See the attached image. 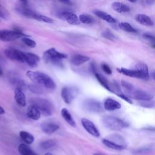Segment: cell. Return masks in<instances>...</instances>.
<instances>
[{"instance_id": "cell-44", "label": "cell", "mask_w": 155, "mask_h": 155, "mask_svg": "<svg viewBox=\"0 0 155 155\" xmlns=\"http://www.w3.org/2000/svg\"><path fill=\"white\" fill-rule=\"evenodd\" d=\"M5 113V110L3 108V107H2L1 105H0V114H3Z\"/></svg>"}, {"instance_id": "cell-27", "label": "cell", "mask_w": 155, "mask_h": 155, "mask_svg": "<svg viewBox=\"0 0 155 155\" xmlns=\"http://www.w3.org/2000/svg\"><path fill=\"white\" fill-rule=\"evenodd\" d=\"M94 76H95L96 78L97 79V81L101 84V85L103 87H104L105 89H107V90L111 92V87L110 86V84H109L107 79L105 78V77H104V76H102V74H101L97 72H96L94 73Z\"/></svg>"}, {"instance_id": "cell-15", "label": "cell", "mask_w": 155, "mask_h": 155, "mask_svg": "<svg viewBox=\"0 0 155 155\" xmlns=\"http://www.w3.org/2000/svg\"><path fill=\"white\" fill-rule=\"evenodd\" d=\"M104 108L107 111H114L121 108V104L112 98H107L104 102Z\"/></svg>"}, {"instance_id": "cell-8", "label": "cell", "mask_w": 155, "mask_h": 155, "mask_svg": "<svg viewBox=\"0 0 155 155\" xmlns=\"http://www.w3.org/2000/svg\"><path fill=\"white\" fill-rule=\"evenodd\" d=\"M83 107L85 110L91 113H101L104 110L102 104L94 99H85L83 102Z\"/></svg>"}, {"instance_id": "cell-12", "label": "cell", "mask_w": 155, "mask_h": 155, "mask_svg": "<svg viewBox=\"0 0 155 155\" xmlns=\"http://www.w3.org/2000/svg\"><path fill=\"white\" fill-rule=\"evenodd\" d=\"M42 131L46 134H52L59 128V125L54 121H45L41 125Z\"/></svg>"}, {"instance_id": "cell-18", "label": "cell", "mask_w": 155, "mask_h": 155, "mask_svg": "<svg viewBox=\"0 0 155 155\" xmlns=\"http://www.w3.org/2000/svg\"><path fill=\"white\" fill-rule=\"evenodd\" d=\"M27 116L31 119L37 120L41 115V113L39 109L33 104H30L27 109Z\"/></svg>"}, {"instance_id": "cell-23", "label": "cell", "mask_w": 155, "mask_h": 155, "mask_svg": "<svg viewBox=\"0 0 155 155\" xmlns=\"http://www.w3.org/2000/svg\"><path fill=\"white\" fill-rule=\"evenodd\" d=\"M111 7L116 12L120 13H127L130 10V8L128 5L120 2H113L111 4Z\"/></svg>"}, {"instance_id": "cell-24", "label": "cell", "mask_w": 155, "mask_h": 155, "mask_svg": "<svg viewBox=\"0 0 155 155\" xmlns=\"http://www.w3.org/2000/svg\"><path fill=\"white\" fill-rule=\"evenodd\" d=\"M61 113L62 117L69 125H70L73 127H76V122L74 121L71 113L69 112V111L67 108H63L61 110Z\"/></svg>"}, {"instance_id": "cell-9", "label": "cell", "mask_w": 155, "mask_h": 155, "mask_svg": "<svg viewBox=\"0 0 155 155\" xmlns=\"http://www.w3.org/2000/svg\"><path fill=\"white\" fill-rule=\"evenodd\" d=\"M57 16L64 21H66L68 23L71 25H79L81 22L79 18L74 13L68 11H61L57 14Z\"/></svg>"}, {"instance_id": "cell-33", "label": "cell", "mask_w": 155, "mask_h": 155, "mask_svg": "<svg viewBox=\"0 0 155 155\" xmlns=\"http://www.w3.org/2000/svg\"><path fill=\"white\" fill-rule=\"evenodd\" d=\"M28 89L33 92V93H37V94H42V93H44V87L41 86V85H38L37 84H30L29 85H28ZM46 89V88H45Z\"/></svg>"}, {"instance_id": "cell-26", "label": "cell", "mask_w": 155, "mask_h": 155, "mask_svg": "<svg viewBox=\"0 0 155 155\" xmlns=\"http://www.w3.org/2000/svg\"><path fill=\"white\" fill-rule=\"evenodd\" d=\"M18 151L21 155H38L33 150L25 143H21L19 145Z\"/></svg>"}, {"instance_id": "cell-47", "label": "cell", "mask_w": 155, "mask_h": 155, "mask_svg": "<svg viewBox=\"0 0 155 155\" xmlns=\"http://www.w3.org/2000/svg\"><path fill=\"white\" fill-rule=\"evenodd\" d=\"M127 1H130L131 2H135L136 1V0H127Z\"/></svg>"}, {"instance_id": "cell-21", "label": "cell", "mask_w": 155, "mask_h": 155, "mask_svg": "<svg viewBox=\"0 0 155 155\" xmlns=\"http://www.w3.org/2000/svg\"><path fill=\"white\" fill-rule=\"evenodd\" d=\"M134 68L138 70L143 76V80H148L150 74L148 68L146 64L143 62H137L134 67Z\"/></svg>"}, {"instance_id": "cell-4", "label": "cell", "mask_w": 155, "mask_h": 155, "mask_svg": "<svg viewBox=\"0 0 155 155\" xmlns=\"http://www.w3.org/2000/svg\"><path fill=\"white\" fill-rule=\"evenodd\" d=\"M102 120L106 128L114 131H119L128 126V124L124 120L112 116H105Z\"/></svg>"}, {"instance_id": "cell-39", "label": "cell", "mask_w": 155, "mask_h": 155, "mask_svg": "<svg viewBox=\"0 0 155 155\" xmlns=\"http://www.w3.org/2000/svg\"><path fill=\"white\" fill-rule=\"evenodd\" d=\"M117 95L119 97H120V98H122V99H124V101H127V102H128V103H130V104H132V101H131V99H130L128 96H127L125 94H124V93L121 92V93L117 94Z\"/></svg>"}, {"instance_id": "cell-37", "label": "cell", "mask_w": 155, "mask_h": 155, "mask_svg": "<svg viewBox=\"0 0 155 155\" xmlns=\"http://www.w3.org/2000/svg\"><path fill=\"white\" fill-rule=\"evenodd\" d=\"M143 38L150 42H151L152 44H155V36L150 33H144L143 34Z\"/></svg>"}, {"instance_id": "cell-48", "label": "cell", "mask_w": 155, "mask_h": 155, "mask_svg": "<svg viewBox=\"0 0 155 155\" xmlns=\"http://www.w3.org/2000/svg\"><path fill=\"white\" fill-rule=\"evenodd\" d=\"M93 155H104V154H101V153H94Z\"/></svg>"}, {"instance_id": "cell-6", "label": "cell", "mask_w": 155, "mask_h": 155, "mask_svg": "<svg viewBox=\"0 0 155 155\" xmlns=\"http://www.w3.org/2000/svg\"><path fill=\"white\" fill-rule=\"evenodd\" d=\"M79 93V90L74 86H65L61 92V96L63 101L67 104H70L76 97Z\"/></svg>"}, {"instance_id": "cell-16", "label": "cell", "mask_w": 155, "mask_h": 155, "mask_svg": "<svg viewBox=\"0 0 155 155\" xmlns=\"http://www.w3.org/2000/svg\"><path fill=\"white\" fill-rule=\"evenodd\" d=\"M14 94L15 99L18 105L21 107H25L26 105V101L23 90L19 87H16Z\"/></svg>"}, {"instance_id": "cell-31", "label": "cell", "mask_w": 155, "mask_h": 155, "mask_svg": "<svg viewBox=\"0 0 155 155\" xmlns=\"http://www.w3.org/2000/svg\"><path fill=\"white\" fill-rule=\"evenodd\" d=\"M56 145V142L53 139H48L40 143V147L44 150H48L54 147Z\"/></svg>"}, {"instance_id": "cell-29", "label": "cell", "mask_w": 155, "mask_h": 155, "mask_svg": "<svg viewBox=\"0 0 155 155\" xmlns=\"http://www.w3.org/2000/svg\"><path fill=\"white\" fill-rule=\"evenodd\" d=\"M118 27L120 29H121L123 31H125L126 32L128 33H136L137 32V30L135 29L130 24H129L128 22H121L120 24H119Z\"/></svg>"}, {"instance_id": "cell-11", "label": "cell", "mask_w": 155, "mask_h": 155, "mask_svg": "<svg viewBox=\"0 0 155 155\" xmlns=\"http://www.w3.org/2000/svg\"><path fill=\"white\" fill-rule=\"evenodd\" d=\"M4 53L5 56L12 60L18 61L21 62H24V53L21 51L15 48H7L5 50Z\"/></svg>"}, {"instance_id": "cell-34", "label": "cell", "mask_w": 155, "mask_h": 155, "mask_svg": "<svg viewBox=\"0 0 155 155\" xmlns=\"http://www.w3.org/2000/svg\"><path fill=\"white\" fill-rule=\"evenodd\" d=\"M33 19H35L38 21H41V22H44L48 23V24H51L53 22V21L51 18H50L48 16L39 15L37 13L35 15V16L33 17Z\"/></svg>"}, {"instance_id": "cell-40", "label": "cell", "mask_w": 155, "mask_h": 155, "mask_svg": "<svg viewBox=\"0 0 155 155\" xmlns=\"http://www.w3.org/2000/svg\"><path fill=\"white\" fill-rule=\"evenodd\" d=\"M0 18L4 19H7L8 18V15L1 9H0Z\"/></svg>"}, {"instance_id": "cell-35", "label": "cell", "mask_w": 155, "mask_h": 155, "mask_svg": "<svg viewBox=\"0 0 155 155\" xmlns=\"http://www.w3.org/2000/svg\"><path fill=\"white\" fill-rule=\"evenodd\" d=\"M102 36L104 37L105 39H107L110 41H114L115 39V36L114 34L109 30L107 29L105 30L102 33Z\"/></svg>"}, {"instance_id": "cell-41", "label": "cell", "mask_w": 155, "mask_h": 155, "mask_svg": "<svg viewBox=\"0 0 155 155\" xmlns=\"http://www.w3.org/2000/svg\"><path fill=\"white\" fill-rule=\"evenodd\" d=\"M61 2L65 4V5H71L72 3L70 0H59Z\"/></svg>"}, {"instance_id": "cell-7", "label": "cell", "mask_w": 155, "mask_h": 155, "mask_svg": "<svg viewBox=\"0 0 155 155\" xmlns=\"http://www.w3.org/2000/svg\"><path fill=\"white\" fill-rule=\"evenodd\" d=\"M27 35L22 33L19 30H1L0 31V40L5 42L12 41L21 37H26Z\"/></svg>"}, {"instance_id": "cell-19", "label": "cell", "mask_w": 155, "mask_h": 155, "mask_svg": "<svg viewBox=\"0 0 155 155\" xmlns=\"http://www.w3.org/2000/svg\"><path fill=\"white\" fill-rule=\"evenodd\" d=\"M136 21L145 26H153L154 22L152 19L146 15L144 14H137L134 17Z\"/></svg>"}, {"instance_id": "cell-36", "label": "cell", "mask_w": 155, "mask_h": 155, "mask_svg": "<svg viewBox=\"0 0 155 155\" xmlns=\"http://www.w3.org/2000/svg\"><path fill=\"white\" fill-rule=\"evenodd\" d=\"M22 41L26 45L30 48H34L36 47V42L30 38H28L27 37H23L22 38Z\"/></svg>"}, {"instance_id": "cell-10", "label": "cell", "mask_w": 155, "mask_h": 155, "mask_svg": "<svg viewBox=\"0 0 155 155\" xmlns=\"http://www.w3.org/2000/svg\"><path fill=\"white\" fill-rule=\"evenodd\" d=\"M81 124L84 129L91 135L97 137L100 136L99 131L94 123L89 119L87 118H82L81 119Z\"/></svg>"}, {"instance_id": "cell-25", "label": "cell", "mask_w": 155, "mask_h": 155, "mask_svg": "<svg viewBox=\"0 0 155 155\" xmlns=\"http://www.w3.org/2000/svg\"><path fill=\"white\" fill-rule=\"evenodd\" d=\"M107 139L111 140L112 142H114L115 143L120 145L124 148L127 147V142L125 141V140L124 139V138L121 136L120 135L118 134H111L110 136H108V137H107Z\"/></svg>"}, {"instance_id": "cell-38", "label": "cell", "mask_w": 155, "mask_h": 155, "mask_svg": "<svg viewBox=\"0 0 155 155\" xmlns=\"http://www.w3.org/2000/svg\"><path fill=\"white\" fill-rule=\"evenodd\" d=\"M101 68L102 69V70L107 74H111L112 73V71L111 70V68H110V67L105 63H102L101 64Z\"/></svg>"}, {"instance_id": "cell-42", "label": "cell", "mask_w": 155, "mask_h": 155, "mask_svg": "<svg viewBox=\"0 0 155 155\" xmlns=\"http://www.w3.org/2000/svg\"><path fill=\"white\" fill-rule=\"evenodd\" d=\"M145 2L148 5H152L155 2V0H145Z\"/></svg>"}, {"instance_id": "cell-50", "label": "cell", "mask_w": 155, "mask_h": 155, "mask_svg": "<svg viewBox=\"0 0 155 155\" xmlns=\"http://www.w3.org/2000/svg\"><path fill=\"white\" fill-rule=\"evenodd\" d=\"M151 47H152L153 48H155V44H152V45H151Z\"/></svg>"}, {"instance_id": "cell-13", "label": "cell", "mask_w": 155, "mask_h": 155, "mask_svg": "<svg viewBox=\"0 0 155 155\" xmlns=\"http://www.w3.org/2000/svg\"><path fill=\"white\" fill-rule=\"evenodd\" d=\"M40 61L39 56L32 53H24V61L30 67L34 68L37 67L38 62Z\"/></svg>"}, {"instance_id": "cell-1", "label": "cell", "mask_w": 155, "mask_h": 155, "mask_svg": "<svg viewBox=\"0 0 155 155\" xmlns=\"http://www.w3.org/2000/svg\"><path fill=\"white\" fill-rule=\"evenodd\" d=\"M121 86L124 93L130 99L140 101H148L153 98V96L151 94L136 87L128 82L122 81L121 82Z\"/></svg>"}, {"instance_id": "cell-22", "label": "cell", "mask_w": 155, "mask_h": 155, "mask_svg": "<svg viewBox=\"0 0 155 155\" xmlns=\"http://www.w3.org/2000/svg\"><path fill=\"white\" fill-rule=\"evenodd\" d=\"M90 58L87 56L81 54H76L73 56L71 59V62L75 66H79L84 63L88 62L90 60Z\"/></svg>"}, {"instance_id": "cell-49", "label": "cell", "mask_w": 155, "mask_h": 155, "mask_svg": "<svg viewBox=\"0 0 155 155\" xmlns=\"http://www.w3.org/2000/svg\"><path fill=\"white\" fill-rule=\"evenodd\" d=\"M45 155H53L52 154H51L50 153H47L45 154Z\"/></svg>"}, {"instance_id": "cell-45", "label": "cell", "mask_w": 155, "mask_h": 155, "mask_svg": "<svg viewBox=\"0 0 155 155\" xmlns=\"http://www.w3.org/2000/svg\"><path fill=\"white\" fill-rule=\"evenodd\" d=\"M22 3H24V4H27V0H20Z\"/></svg>"}, {"instance_id": "cell-32", "label": "cell", "mask_w": 155, "mask_h": 155, "mask_svg": "<svg viewBox=\"0 0 155 155\" xmlns=\"http://www.w3.org/2000/svg\"><path fill=\"white\" fill-rule=\"evenodd\" d=\"M79 19L81 22L85 24H93L94 22V19L93 18V16L87 14L81 15L79 17Z\"/></svg>"}, {"instance_id": "cell-3", "label": "cell", "mask_w": 155, "mask_h": 155, "mask_svg": "<svg viewBox=\"0 0 155 155\" xmlns=\"http://www.w3.org/2000/svg\"><path fill=\"white\" fill-rule=\"evenodd\" d=\"M67 55L63 53L58 51L55 48H51L46 50L43 55L44 61L59 68L63 67L62 59H66Z\"/></svg>"}, {"instance_id": "cell-20", "label": "cell", "mask_w": 155, "mask_h": 155, "mask_svg": "<svg viewBox=\"0 0 155 155\" xmlns=\"http://www.w3.org/2000/svg\"><path fill=\"white\" fill-rule=\"evenodd\" d=\"M93 13L97 17H99V18L102 19V20H104L107 22H109L111 24H114L117 22L116 19L114 18H113L110 14H108L105 12L99 10H96L93 12Z\"/></svg>"}, {"instance_id": "cell-46", "label": "cell", "mask_w": 155, "mask_h": 155, "mask_svg": "<svg viewBox=\"0 0 155 155\" xmlns=\"http://www.w3.org/2000/svg\"><path fill=\"white\" fill-rule=\"evenodd\" d=\"M2 74H3V71H2V69H1V68L0 67V76L1 75H2Z\"/></svg>"}, {"instance_id": "cell-5", "label": "cell", "mask_w": 155, "mask_h": 155, "mask_svg": "<svg viewBox=\"0 0 155 155\" xmlns=\"http://www.w3.org/2000/svg\"><path fill=\"white\" fill-rule=\"evenodd\" d=\"M31 104L35 105L40 111L41 114L45 116H51L54 111V107L51 102L44 98L36 97L31 99Z\"/></svg>"}, {"instance_id": "cell-17", "label": "cell", "mask_w": 155, "mask_h": 155, "mask_svg": "<svg viewBox=\"0 0 155 155\" xmlns=\"http://www.w3.org/2000/svg\"><path fill=\"white\" fill-rule=\"evenodd\" d=\"M26 4L22 3V4H20L16 7V10L18 13L24 16L29 18H33L35 15L36 14L34 11L28 8L27 7L25 6Z\"/></svg>"}, {"instance_id": "cell-28", "label": "cell", "mask_w": 155, "mask_h": 155, "mask_svg": "<svg viewBox=\"0 0 155 155\" xmlns=\"http://www.w3.org/2000/svg\"><path fill=\"white\" fill-rule=\"evenodd\" d=\"M19 136L27 144H31L35 140L34 136L30 133L25 131H21L19 133Z\"/></svg>"}, {"instance_id": "cell-30", "label": "cell", "mask_w": 155, "mask_h": 155, "mask_svg": "<svg viewBox=\"0 0 155 155\" xmlns=\"http://www.w3.org/2000/svg\"><path fill=\"white\" fill-rule=\"evenodd\" d=\"M102 142L107 147L110 148H111V149H113V150H122L124 149H125V148L120 146V145H119L116 143H115L114 142H112L111 140L108 139H104L102 140Z\"/></svg>"}, {"instance_id": "cell-43", "label": "cell", "mask_w": 155, "mask_h": 155, "mask_svg": "<svg viewBox=\"0 0 155 155\" xmlns=\"http://www.w3.org/2000/svg\"><path fill=\"white\" fill-rule=\"evenodd\" d=\"M150 76H151V78L154 81H155V70L151 72V73H150Z\"/></svg>"}, {"instance_id": "cell-2", "label": "cell", "mask_w": 155, "mask_h": 155, "mask_svg": "<svg viewBox=\"0 0 155 155\" xmlns=\"http://www.w3.org/2000/svg\"><path fill=\"white\" fill-rule=\"evenodd\" d=\"M27 76L35 84L41 85L48 90H54L56 84L53 80L47 74L29 70L26 72Z\"/></svg>"}, {"instance_id": "cell-14", "label": "cell", "mask_w": 155, "mask_h": 155, "mask_svg": "<svg viewBox=\"0 0 155 155\" xmlns=\"http://www.w3.org/2000/svg\"><path fill=\"white\" fill-rule=\"evenodd\" d=\"M117 71L127 76L134 78H139L141 79H143V76L142 74L137 70L133 68V69H128L125 68H117Z\"/></svg>"}]
</instances>
